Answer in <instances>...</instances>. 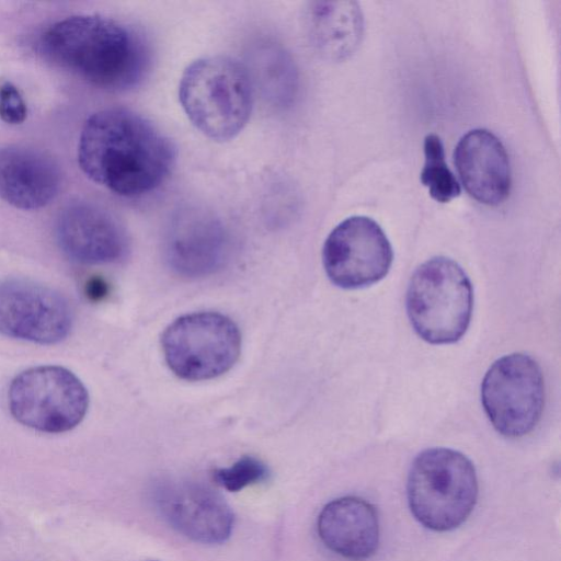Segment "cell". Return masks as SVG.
<instances>
[{
	"label": "cell",
	"mask_w": 561,
	"mask_h": 561,
	"mask_svg": "<svg viewBox=\"0 0 561 561\" xmlns=\"http://www.w3.org/2000/svg\"><path fill=\"white\" fill-rule=\"evenodd\" d=\"M175 158L172 141L156 125L123 107L92 114L79 138L81 170L95 183L125 197L159 187L170 175Z\"/></svg>",
	"instance_id": "1"
},
{
	"label": "cell",
	"mask_w": 561,
	"mask_h": 561,
	"mask_svg": "<svg viewBox=\"0 0 561 561\" xmlns=\"http://www.w3.org/2000/svg\"><path fill=\"white\" fill-rule=\"evenodd\" d=\"M46 56L85 82L107 91L137 85L149 66L141 36L98 14H77L51 24L42 36Z\"/></svg>",
	"instance_id": "2"
},
{
	"label": "cell",
	"mask_w": 561,
	"mask_h": 561,
	"mask_svg": "<svg viewBox=\"0 0 561 561\" xmlns=\"http://www.w3.org/2000/svg\"><path fill=\"white\" fill-rule=\"evenodd\" d=\"M181 105L192 124L216 141L234 138L252 111L253 87L248 68L226 55L196 59L179 85Z\"/></svg>",
	"instance_id": "3"
},
{
	"label": "cell",
	"mask_w": 561,
	"mask_h": 561,
	"mask_svg": "<svg viewBox=\"0 0 561 561\" xmlns=\"http://www.w3.org/2000/svg\"><path fill=\"white\" fill-rule=\"evenodd\" d=\"M407 491L410 510L423 526L451 530L468 518L476 505V469L457 450L430 448L413 460Z\"/></svg>",
	"instance_id": "4"
},
{
	"label": "cell",
	"mask_w": 561,
	"mask_h": 561,
	"mask_svg": "<svg viewBox=\"0 0 561 561\" xmlns=\"http://www.w3.org/2000/svg\"><path fill=\"white\" fill-rule=\"evenodd\" d=\"M473 290L465 271L449 257L425 261L413 273L407 312L416 334L432 344L457 342L472 314Z\"/></svg>",
	"instance_id": "5"
},
{
	"label": "cell",
	"mask_w": 561,
	"mask_h": 561,
	"mask_svg": "<svg viewBox=\"0 0 561 561\" xmlns=\"http://www.w3.org/2000/svg\"><path fill=\"white\" fill-rule=\"evenodd\" d=\"M241 343L238 325L214 311L181 316L161 335L168 367L187 381L214 379L230 370L240 356Z\"/></svg>",
	"instance_id": "6"
},
{
	"label": "cell",
	"mask_w": 561,
	"mask_h": 561,
	"mask_svg": "<svg viewBox=\"0 0 561 561\" xmlns=\"http://www.w3.org/2000/svg\"><path fill=\"white\" fill-rule=\"evenodd\" d=\"M8 405L24 426L58 434L75 428L84 419L89 393L69 369L45 365L16 375L9 387Z\"/></svg>",
	"instance_id": "7"
},
{
	"label": "cell",
	"mask_w": 561,
	"mask_h": 561,
	"mask_svg": "<svg viewBox=\"0 0 561 561\" xmlns=\"http://www.w3.org/2000/svg\"><path fill=\"white\" fill-rule=\"evenodd\" d=\"M481 401L493 427L520 437L539 422L545 403L541 369L529 355L513 353L496 359L485 373Z\"/></svg>",
	"instance_id": "8"
},
{
	"label": "cell",
	"mask_w": 561,
	"mask_h": 561,
	"mask_svg": "<svg viewBox=\"0 0 561 561\" xmlns=\"http://www.w3.org/2000/svg\"><path fill=\"white\" fill-rule=\"evenodd\" d=\"M391 244L381 227L366 216H352L328 236L324 271L337 287L356 289L382 279L392 264Z\"/></svg>",
	"instance_id": "9"
},
{
	"label": "cell",
	"mask_w": 561,
	"mask_h": 561,
	"mask_svg": "<svg viewBox=\"0 0 561 561\" xmlns=\"http://www.w3.org/2000/svg\"><path fill=\"white\" fill-rule=\"evenodd\" d=\"M72 325L68 301L55 289L23 278L0 282V333L37 344L62 341Z\"/></svg>",
	"instance_id": "10"
},
{
	"label": "cell",
	"mask_w": 561,
	"mask_h": 561,
	"mask_svg": "<svg viewBox=\"0 0 561 561\" xmlns=\"http://www.w3.org/2000/svg\"><path fill=\"white\" fill-rule=\"evenodd\" d=\"M230 236L210 210L196 206L178 209L164 234V255L180 276L199 278L222 268L229 260Z\"/></svg>",
	"instance_id": "11"
},
{
	"label": "cell",
	"mask_w": 561,
	"mask_h": 561,
	"mask_svg": "<svg viewBox=\"0 0 561 561\" xmlns=\"http://www.w3.org/2000/svg\"><path fill=\"white\" fill-rule=\"evenodd\" d=\"M153 503L172 528L193 541L219 545L231 536V507L218 492L201 482L161 481L153 489Z\"/></svg>",
	"instance_id": "12"
},
{
	"label": "cell",
	"mask_w": 561,
	"mask_h": 561,
	"mask_svg": "<svg viewBox=\"0 0 561 561\" xmlns=\"http://www.w3.org/2000/svg\"><path fill=\"white\" fill-rule=\"evenodd\" d=\"M56 237L62 252L83 264L115 263L129 251V240L121 222L90 202H75L62 209Z\"/></svg>",
	"instance_id": "13"
},
{
	"label": "cell",
	"mask_w": 561,
	"mask_h": 561,
	"mask_svg": "<svg viewBox=\"0 0 561 561\" xmlns=\"http://www.w3.org/2000/svg\"><path fill=\"white\" fill-rule=\"evenodd\" d=\"M454 162L462 185L479 203L495 206L511 192V165L501 140L491 131L472 129L458 141Z\"/></svg>",
	"instance_id": "14"
},
{
	"label": "cell",
	"mask_w": 561,
	"mask_h": 561,
	"mask_svg": "<svg viewBox=\"0 0 561 561\" xmlns=\"http://www.w3.org/2000/svg\"><path fill=\"white\" fill-rule=\"evenodd\" d=\"M60 187V171L46 153L25 146L0 149V197L25 210L49 204Z\"/></svg>",
	"instance_id": "15"
},
{
	"label": "cell",
	"mask_w": 561,
	"mask_h": 561,
	"mask_svg": "<svg viewBox=\"0 0 561 561\" xmlns=\"http://www.w3.org/2000/svg\"><path fill=\"white\" fill-rule=\"evenodd\" d=\"M317 528L328 549L351 560L370 558L379 545L377 512L359 497L344 496L328 503L319 514Z\"/></svg>",
	"instance_id": "16"
},
{
	"label": "cell",
	"mask_w": 561,
	"mask_h": 561,
	"mask_svg": "<svg viewBox=\"0 0 561 561\" xmlns=\"http://www.w3.org/2000/svg\"><path fill=\"white\" fill-rule=\"evenodd\" d=\"M306 26L314 49L340 61L357 49L364 33V16L355 1H317L307 9Z\"/></svg>",
	"instance_id": "17"
},
{
	"label": "cell",
	"mask_w": 561,
	"mask_h": 561,
	"mask_svg": "<svg viewBox=\"0 0 561 561\" xmlns=\"http://www.w3.org/2000/svg\"><path fill=\"white\" fill-rule=\"evenodd\" d=\"M424 158L420 179L431 197L439 203H448L458 197L461 188L446 163L444 146L437 135L430 134L425 137Z\"/></svg>",
	"instance_id": "18"
},
{
	"label": "cell",
	"mask_w": 561,
	"mask_h": 561,
	"mask_svg": "<svg viewBox=\"0 0 561 561\" xmlns=\"http://www.w3.org/2000/svg\"><path fill=\"white\" fill-rule=\"evenodd\" d=\"M268 476V468L254 456H242L229 467L213 472L214 481L229 492H238L248 485L261 482Z\"/></svg>",
	"instance_id": "19"
},
{
	"label": "cell",
	"mask_w": 561,
	"mask_h": 561,
	"mask_svg": "<svg viewBox=\"0 0 561 561\" xmlns=\"http://www.w3.org/2000/svg\"><path fill=\"white\" fill-rule=\"evenodd\" d=\"M27 115L26 103L20 90L10 81L0 83V118L10 125H18L25 121Z\"/></svg>",
	"instance_id": "20"
},
{
	"label": "cell",
	"mask_w": 561,
	"mask_h": 561,
	"mask_svg": "<svg viewBox=\"0 0 561 561\" xmlns=\"http://www.w3.org/2000/svg\"><path fill=\"white\" fill-rule=\"evenodd\" d=\"M105 291V284L100 279L93 278L87 283L85 293L91 299L101 298Z\"/></svg>",
	"instance_id": "21"
}]
</instances>
